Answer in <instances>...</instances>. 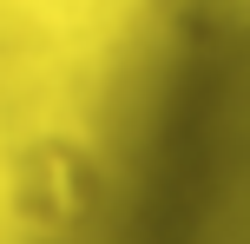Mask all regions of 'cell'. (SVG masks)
<instances>
[{
	"mask_svg": "<svg viewBox=\"0 0 250 244\" xmlns=\"http://www.w3.org/2000/svg\"><path fill=\"white\" fill-rule=\"evenodd\" d=\"M217 7H224L230 20H250V0H217Z\"/></svg>",
	"mask_w": 250,
	"mask_h": 244,
	"instance_id": "obj_1",
	"label": "cell"
}]
</instances>
